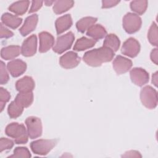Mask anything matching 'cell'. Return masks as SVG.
Masks as SVG:
<instances>
[{"mask_svg": "<svg viewBox=\"0 0 158 158\" xmlns=\"http://www.w3.org/2000/svg\"><path fill=\"white\" fill-rule=\"evenodd\" d=\"M80 59V57L76 52L69 51L60 57L59 63L63 68L70 69L77 67L79 64Z\"/></svg>", "mask_w": 158, "mask_h": 158, "instance_id": "30bf717a", "label": "cell"}, {"mask_svg": "<svg viewBox=\"0 0 158 158\" xmlns=\"http://www.w3.org/2000/svg\"><path fill=\"white\" fill-rule=\"evenodd\" d=\"M115 53L109 48L101 47L86 52L83 57V61L91 67H99L104 62L112 60Z\"/></svg>", "mask_w": 158, "mask_h": 158, "instance_id": "6da1fadb", "label": "cell"}, {"mask_svg": "<svg viewBox=\"0 0 158 158\" xmlns=\"http://www.w3.org/2000/svg\"><path fill=\"white\" fill-rule=\"evenodd\" d=\"M14 142L8 138H1L0 139V152L10 149L14 146Z\"/></svg>", "mask_w": 158, "mask_h": 158, "instance_id": "1f68e13d", "label": "cell"}, {"mask_svg": "<svg viewBox=\"0 0 158 158\" xmlns=\"http://www.w3.org/2000/svg\"><path fill=\"white\" fill-rule=\"evenodd\" d=\"M17 104L23 108L28 107L33 101V94L31 92H19L14 100Z\"/></svg>", "mask_w": 158, "mask_h": 158, "instance_id": "44dd1931", "label": "cell"}, {"mask_svg": "<svg viewBox=\"0 0 158 158\" xmlns=\"http://www.w3.org/2000/svg\"><path fill=\"white\" fill-rule=\"evenodd\" d=\"M1 22L12 29H16L22 23V19L9 13H4L1 17Z\"/></svg>", "mask_w": 158, "mask_h": 158, "instance_id": "d6986e66", "label": "cell"}, {"mask_svg": "<svg viewBox=\"0 0 158 158\" xmlns=\"http://www.w3.org/2000/svg\"><path fill=\"white\" fill-rule=\"evenodd\" d=\"M10 98V94L7 90L2 87L0 88V107L1 112H2L5 107L6 103L7 102Z\"/></svg>", "mask_w": 158, "mask_h": 158, "instance_id": "4dcf8cb0", "label": "cell"}, {"mask_svg": "<svg viewBox=\"0 0 158 158\" xmlns=\"http://www.w3.org/2000/svg\"><path fill=\"white\" fill-rule=\"evenodd\" d=\"M0 27H1V33H0L1 38H9L13 36L14 35L13 32L10 31L6 27H5L2 23H1L0 24Z\"/></svg>", "mask_w": 158, "mask_h": 158, "instance_id": "836d02e7", "label": "cell"}, {"mask_svg": "<svg viewBox=\"0 0 158 158\" xmlns=\"http://www.w3.org/2000/svg\"><path fill=\"white\" fill-rule=\"evenodd\" d=\"M148 7L147 1H133L130 2V9L138 15L143 14Z\"/></svg>", "mask_w": 158, "mask_h": 158, "instance_id": "4316f807", "label": "cell"}, {"mask_svg": "<svg viewBox=\"0 0 158 158\" xmlns=\"http://www.w3.org/2000/svg\"><path fill=\"white\" fill-rule=\"evenodd\" d=\"M35 81L29 76H25L15 83V88L19 92H31L35 88Z\"/></svg>", "mask_w": 158, "mask_h": 158, "instance_id": "2e32d148", "label": "cell"}, {"mask_svg": "<svg viewBox=\"0 0 158 158\" xmlns=\"http://www.w3.org/2000/svg\"><path fill=\"white\" fill-rule=\"evenodd\" d=\"M113 68L118 75L127 72L132 67V61L122 56H117L113 61Z\"/></svg>", "mask_w": 158, "mask_h": 158, "instance_id": "7c38bea8", "label": "cell"}, {"mask_svg": "<svg viewBox=\"0 0 158 158\" xmlns=\"http://www.w3.org/2000/svg\"><path fill=\"white\" fill-rule=\"evenodd\" d=\"M39 51L40 52H46L53 46L54 43V38L51 33L47 31H42L39 33Z\"/></svg>", "mask_w": 158, "mask_h": 158, "instance_id": "5bb4252c", "label": "cell"}, {"mask_svg": "<svg viewBox=\"0 0 158 158\" xmlns=\"http://www.w3.org/2000/svg\"><path fill=\"white\" fill-rule=\"evenodd\" d=\"M75 40L74 34L69 31L62 36H59L53 46V51L57 54H62L64 51L69 49Z\"/></svg>", "mask_w": 158, "mask_h": 158, "instance_id": "8992f818", "label": "cell"}, {"mask_svg": "<svg viewBox=\"0 0 158 158\" xmlns=\"http://www.w3.org/2000/svg\"><path fill=\"white\" fill-rule=\"evenodd\" d=\"M98 19L93 17H85L79 20L76 23V27L78 31L84 33L88 30L91 26L94 25L97 22Z\"/></svg>", "mask_w": 158, "mask_h": 158, "instance_id": "603a6c76", "label": "cell"}, {"mask_svg": "<svg viewBox=\"0 0 158 158\" xmlns=\"http://www.w3.org/2000/svg\"><path fill=\"white\" fill-rule=\"evenodd\" d=\"M157 34V26L155 22H152L148 31V38L149 43L154 46H157L158 44Z\"/></svg>", "mask_w": 158, "mask_h": 158, "instance_id": "f1b7e54d", "label": "cell"}, {"mask_svg": "<svg viewBox=\"0 0 158 158\" xmlns=\"http://www.w3.org/2000/svg\"><path fill=\"white\" fill-rule=\"evenodd\" d=\"M37 49V38L35 35L28 37L22 43L21 53L23 56L30 57L35 54Z\"/></svg>", "mask_w": 158, "mask_h": 158, "instance_id": "8fae6325", "label": "cell"}, {"mask_svg": "<svg viewBox=\"0 0 158 158\" xmlns=\"http://www.w3.org/2000/svg\"><path fill=\"white\" fill-rule=\"evenodd\" d=\"M123 157H141V155L137 151L131 150L126 152L122 156Z\"/></svg>", "mask_w": 158, "mask_h": 158, "instance_id": "8d00e7d4", "label": "cell"}, {"mask_svg": "<svg viewBox=\"0 0 158 158\" xmlns=\"http://www.w3.org/2000/svg\"><path fill=\"white\" fill-rule=\"evenodd\" d=\"M21 48L19 46L11 45L2 48L1 51V56L5 60H10L19 56Z\"/></svg>", "mask_w": 158, "mask_h": 158, "instance_id": "ffe728a7", "label": "cell"}, {"mask_svg": "<svg viewBox=\"0 0 158 158\" xmlns=\"http://www.w3.org/2000/svg\"><path fill=\"white\" fill-rule=\"evenodd\" d=\"M1 78H0V83L1 85H4L6 84L8 82L9 77V75L8 73L6 70V65L4 64V63L1 61Z\"/></svg>", "mask_w": 158, "mask_h": 158, "instance_id": "d6a6232c", "label": "cell"}, {"mask_svg": "<svg viewBox=\"0 0 158 158\" xmlns=\"http://www.w3.org/2000/svg\"><path fill=\"white\" fill-rule=\"evenodd\" d=\"M96 43V41L93 39L81 37L75 42L73 46V50L75 51H82L93 47Z\"/></svg>", "mask_w": 158, "mask_h": 158, "instance_id": "7402d4cb", "label": "cell"}, {"mask_svg": "<svg viewBox=\"0 0 158 158\" xmlns=\"http://www.w3.org/2000/svg\"><path fill=\"white\" fill-rule=\"evenodd\" d=\"M120 2L119 1L114 0H104L102 1V8H110L114 6H115L117 4Z\"/></svg>", "mask_w": 158, "mask_h": 158, "instance_id": "d590c367", "label": "cell"}, {"mask_svg": "<svg viewBox=\"0 0 158 158\" xmlns=\"http://www.w3.org/2000/svg\"><path fill=\"white\" fill-rule=\"evenodd\" d=\"M23 111V108L16 103L15 101H12L7 108V112L12 118H16L21 115Z\"/></svg>", "mask_w": 158, "mask_h": 158, "instance_id": "83f0119b", "label": "cell"}, {"mask_svg": "<svg viewBox=\"0 0 158 158\" xmlns=\"http://www.w3.org/2000/svg\"><path fill=\"white\" fill-rule=\"evenodd\" d=\"M5 133L8 136L14 138L16 144H25L28 141V135L23 124L11 123L6 127Z\"/></svg>", "mask_w": 158, "mask_h": 158, "instance_id": "7a4b0ae2", "label": "cell"}, {"mask_svg": "<svg viewBox=\"0 0 158 158\" xmlns=\"http://www.w3.org/2000/svg\"><path fill=\"white\" fill-rule=\"evenodd\" d=\"M25 124L30 138L35 139L41 136L43 128L40 118L35 116L28 117L25 120Z\"/></svg>", "mask_w": 158, "mask_h": 158, "instance_id": "52a82bcc", "label": "cell"}, {"mask_svg": "<svg viewBox=\"0 0 158 158\" xmlns=\"http://www.w3.org/2000/svg\"><path fill=\"white\" fill-rule=\"evenodd\" d=\"M130 74L131 81L138 86H142L149 81V73L142 68H133L131 70Z\"/></svg>", "mask_w": 158, "mask_h": 158, "instance_id": "9c48e42d", "label": "cell"}, {"mask_svg": "<svg viewBox=\"0 0 158 158\" xmlns=\"http://www.w3.org/2000/svg\"><path fill=\"white\" fill-rule=\"evenodd\" d=\"M152 83L156 86H157V72L153 73L152 76Z\"/></svg>", "mask_w": 158, "mask_h": 158, "instance_id": "f35d334b", "label": "cell"}, {"mask_svg": "<svg viewBox=\"0 0 158 158\" xmlns=\"http://www.w3.org/2000/svg\"><path fill=\"white\" fill-rule=\"evenodd\" d=\"M107 35V31L105 28L100 24L93 25L91 26L86 32V35L90 36L93 40L98 41L103 38Z\"/></svg>", "mask_w": 158, "mask_h": 158, "instance_id": "ac0fdd59", "label": "cell"}, {"mask_svg": "<svg viewBox=\"0 0 158 158\" xmlns=\"http://www.w3.org/2000/svg\"><path fill=\"white\" fill-rule=\"evenodd\" d=\"M44 4H46V6H49L52 5V3H54L55 1H44Z\"/></svg>", "mask_w": 158, "mask_h": 158, "instance_id": "ab89813d", "label": "cell"}, {"mask_svg": "<svg viewBox=\"0 0 158 158\" xmlns=\"http://www.w3.org/2000/svg\"><path fill=\"white\" fill-rule=\"evenodd\" d=\"M140 51L139 42L133 38H129L123 44L121 52L123 54L130 57H136Z\"/></svg>", "mask_w": 158, "mask_h": 158, "instance_id": "ba28073f", "label": "cell"}, {"mask_svg": "<svg viewBox=\"0 0 158 158\" xmlns=\"http://www.w3.org/2000/svg\"><path fill=\"white\" fill-rule=\"evenodd\" d=\"M38 21L37 14H33L26 18L23 25L19 29V31L23 36H27L32 32L36 28Z\"/></svg>", "mask_w": 158, "mask_h": 158, "instance_id": "9a60e30c", "label": "cell"}, {"mask_svg": "<svg viewBox=\"0 0 158 158\" xmlns=\"http://www.w3.org/2000/svg\"><path fill=\"white\" fill-rule=\"evenodd\" d=\"M30 4L29 1H17L12 3L9 7V10L17 15L24 14L28 10Z\"/></svg>", "mask_w": 158, "mask_h": 158, "instance_id": "cb8c5ba5", "label": "cell"}, {"mask_svg": "<svg viewBox=\"0 0 158 158\" xmlns=\"http://www.w3.org/2000/svg\"><path fill=\"white\" fill-rule=\"evenodd\" d=\"M72 19L70 14H66L57 18L55 22L57 35H60L72 27Z\"/></svg>", "mask_w": 158, "mask_h": 158, "instance_id": "e0dca14e", "label": "cell"}, {"mask_svg": "<svg viewBox=\"0 0 158 158\" xmlns=\"http://www.w3.org/2000/svg\"><path fill=\"white\" fill-rule=\"evenodd\" d=\"M73 5V1H56L54 4L52 9L54 13L60 14L71 9Z\"/></svg>", "mask_w": 158, "mask_h": 158, "instance_id": "484cf974", "label": "cell"}, {"mask_svg": "<svg viewBox=\"0 0 158 158\" xmlns=\"http://www.w3.org/2000/svg\"><path fill=\"white\" fill-rule=\"evenodd\" d=\"M158 51H157V48H155L153 50H152L150 55V57L151 60L155 64H157V56H158Z\"/></svg>", "mask_w": 158, "mask_h": 158, "instance_id": "74e56055", "label": "cell"}, {"mask_svg": "<svg viewBox=\"0 0 158 158\" xmlns=\"http://www.w3.org/2000/svg\"><path fill=\"white\" fill-rule=\"evenodd\" d=\"M7 68L13 77H18L26 71L27 64L21 59H15L7 63Z\"/></svg>", "mask_w": 158, "mask_h": 158, "instance_id": "4fadbf2b", "label": "cell"}, {"mask_svg": "<svg viewBox=\"0 0 158 158\" xmlns=\"http://www.w3.org/2000/svg\"><path fill=\"white\" fill-rule=\"evenodd\" d=\"M140 99L142 104L148 109H153L157 105V93L151 86L143 87L140 92Z\"/></svg>", "mask_w": 158, "mask_h": 158, "instance_id": "3957f363", "label": "cell"}, {"mask_svg": "<svg viewBox=\"0 0 158 158\" xmlns=\"http://www.w3.org/2000/svg\"><path fill=\"white\" fill-rule=\"evenodd\" d=\"M57 141L56 139H38L30 143V148L34 154L45 156L56 146Z\"/></svg>", "mask_w": 158, "mask_h": 158, "instance_id": "277c9868", "label": "cell"}, {"mask_svg": "<svg viewBox=\"0 0 158 158\" xmlns=\"http://www.w3.org/2000/svg\"><path fill=\"white\" fill-rule=\"evenodd\" d=\"M120 41L118 38L117 37V36H116L115 34H113V33H110L107 35L106 36L103 43L104 47L109 48L114 52H115L120 47Z\"/></svg>", "mask_w": 158, "mask_h": 158, "instance_id": "d4e9b609", "label": "cell"}, {"mask_svg": "<svg viewBox=\"0 0 158 158\" xmlns=\"http://www.w3.org/2000/svg\"><path fill=\"white\" fill-rule=\"evenodd\" d=\"M141 23L142 21L140 17L134 13L128 12L123 18V28L129 34L138 31L141 27Z\"/></svg>", "mask_w": 158, "mask_h": 158, "instance_id": "5b68a950", "label": "cell"}, {"mask_svg": "<svg viewBox=\"0 0 158 158\" xmlns=\"http://www.w3.org/2000/svg\"><path fill=\"white\" fill-rule=\"evenodd\" d=\"M31 155L26 147H17L14 150V154L8 157H31Z\"/></svg>", "mask_w": 158, "mask_h": 158, "instance_id": "f546056e", "label": "cell"}, {"mask_svg": "<svg viewBox=\"0 0 158 158\" xmlns=\"http://www.w3.org/2000/svg\"><path fill=\"white\" fill-rule=\"evenodd\" d=\"M43 3V1H33L31 2V6L28 11L29 14L33 13L38 10L42 7Z\"/></svg>", "mask_w": 158, "mask_h": 158, "instance_id": "e575fe53", "label": "cell"}]
</instances>
